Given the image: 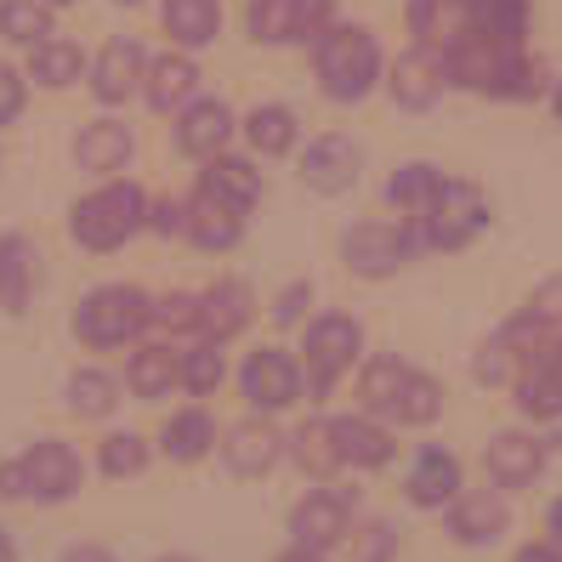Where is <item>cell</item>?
I'll return each instance as SVG.
<instances>
[{
	"mask_svg": "<svg viewBox=\"0 0 562 562\" xmlns=\"http://www.w3.org/2000/svg\"><path fill=\"white\" fill-rule=\"evenodd\" d=\"M188 239L200 250H234L245 239V211L211 200V193H193L188 200Z\"/></svg>",
	"mask_w": 562,
	"mask_h": 562,
	"instance_id": "7402d4cb",
	"label": "cell"
},
{
	"mask_svg": "<svg viewBox=\"0 0 562 562\" xmlns=\"http://www.w3.org/2000/svg\"><path fill=\"white\" fill-rule=\"evenodd\" d=\"M211 443H216V426H211L205 409H182V415L165 420V432H159V449L171 460H182V467H193Z\"/></svg>",
	"mask_w": 562,
	"mask_h": 562,
	"instance_id": "d6a6232c",
	"label": "cell"
},
{
	"mask_svg": "<svg viewBox=\"0 0 562 562\" xmlns=\"http://www.w3.org/2000/svg\"><path fill=\"white\" fill-rule=\"evenodd\" d=\"M97 460H103L109 477H137V472L148 467V443H143L137 432H109V438H103V454H97Z\"/></svg>",
	"mask_w": 562,
	"mask_h": 562,
	"instance_id": "60d3db41",
	"label": "cell"
},
{
	"mask_svg": "<svg viewBox=\"0 0 562 562\" xmlns=\"http://www.w3.org/2000/svg\"><path fill=\"white\" fill-rule=\"evenodd\" d=\"M404 488H409V501L420 506V512H438V506H454L460 494V460L449 454V449H420L415 454V467H409V477H404Z\"/></svg>",
	"mask_w": 562,
	"mask_h": 562,
	"instance_id": "ac0fdd59",
	"label": "cell"
},
{
	"mask_svg": "<svg viewBox=\"0 0 562 562\" xmlns=\"http://www.w3.org/2000/svg\"><path fill=\"white\" fill-rule=\"evenodd\" d=\"M347 528H352V494L347 488H307L302 501H295V512H290V535H295V546H307V551L341 546Z\"/></svg>",
	"mask_w": 562,
	"mask_h": 562,
	"instance_id": "30bf717a",
	"label": "cell"
},
{
	"mask_svg": "<svg viewBox=\"0 0 562 562\" xmlns=\"http://www.w3.org/2000/svg\"><path fill=\"white\" fill-rule=\"evenodd\" d=\"M443 86H449V69H443V57L426 52V46L404 52L398 63H392V80H386V91H392L398 109H432L443 97Z\"/></svg>",
	"mask_w": 562,
	"mask_h": 562,
	"instance_id": "5bb4252c",
	"label": "cell"
},
{
	"mask_svg": "<svg viewBox=\"0 0 562 562\" xmlns=\"http://www.w3.org/2000/svg\"><path fill=\"white\" fill-rule=\"evenodd\" d=\"M120 7H137V0H120Z\"/></svg>",
	"mask_w": 562,
	"mask_h": 562,
	"instance_id": "680465c9",
	"label": "cell"
},
{
	"mask_svg": "<svg viewBox=\"0 0 562 562\" xmlns=\"http://www.w3.org/2000/svg\"><path fill=\"white\" fill-rule=\"evenodd\" d=\"M409 227L420 234L426 250H467L483 227H488V200H483V188L449 177L443 193L432 200V211H426L420 222H409Z\"/></svg>",
	"mask_w": 562,
	"mask_h": 562,
	"instance_id": "5b68a950",
	"label": "cell"
},
{
	"mask_svg": "<svg viewBox=\"0 0 562 562\" xmlns=\"http://www.w3.org/2000/svg\"><path fill=\"white\" fill-rule=\"evenodd\" d=\"M148 227L154 234H188V205L182 200H154L148 205Z\"/></svg>",
	"mask_w": 562,
	"mask_h": 562,
	"instance_id": "7dc6e473",
	"label": "cell"
},
{
	"mask_svg": "<svg viewBox=\"0 0 562 562\" xmlns=\"http://www.w3.org/2000/svg\"><path fill=\"white\" fill-rule=\"evenodd\" d=\"M483 472H488V483L501 488V494H512V488H528L540 472H546V443L535 438V432H494L488 443H483Z\"/></svg>",
	"mask_w": 562,
	"mask_h": 562,
	"instance_id": "8fae6325",
	"label": "cell"
},
{
	"mask_svg": "<svg viewBox=\"0 0 562 562\" xmlns=\"http://www.w3.org/2000/svg\"><path fill=\"white\" fill-rule=\"evenodd\" d=\"M193 91H200V69H193V57H182V52L154 57V69H148V109L154 114L182 109Z\"/></svg>",
	"mask_w": 562,
	"mask_h": 562,
	"instance_id": "4316f807",
	"label": "cell"
},
{
	"mask_svg": "<svg viewBox=\"0 0 562 562\" xmlns=\"http://www.w3.org/2000/svg\"><path fill=\"white\" fill-rule=\"evenodd\" d=\"M131 125L120 120H91L80 137H75V159H80V171H97V177H114L125 171V159H131Z\"/></svg>",
	"mask_w": 562,
	"mask_h": 562,
	"instance_id": "ffe728a7",
	"label": "cell"
},
{
	"mask_svg": "<svg viewBox=\"0 0 562 562\" xmlns=\"http://www.w3.org/2000/svg\"><path fill=\"white\" fill-rule=\"evenodd\" d=\"M295 467H302L307 477H336L341 472V449H336V420H307V426H295Z\"/></svg>",
	"mask_w": 562,
	"mask_h": 562,
	"instance_id": "1f68e13d",
	"label": "cell"
},
{
	"mask_svg": "<svg viewBox=\"0 0 562 562\" xmlns=\"http://www.w3.org/2000/svg\"><path fill=\"white\" fill-rule=\"evenodd\" d=\"M143 324H154V302L137 284H97L75 307V336L91 347H125Z\"/></svg>",
	"mask_w": 562,
	"mask_h": 562,
	"instance_id": "277c9868",
	"label": "cell"
},
{
	"mask_svg": "<svg viewBox=\"0 0 562 562\" xmlns=\"http://www.w3.org/2000/svg\"><path fill=\"white\" fill-rule=\"evenodd\" d=\"M443 415V386L432 381V375H409V386H404V398H398V415L392 420H404V426H432Z\"/></svg>",
	"mask_w": 562,
	"mask_h": 562,
	"instance_id": "f35d334b",
	"label": "cell"
},
{
	"mask_svg": "<svg viewBox=\"0 0 562 562\" xmlns=\"http://www.w3.org/2000/svg\"><path fill=\"white\" fill-rule=\"evenodd\" d=\"M302 182L313 193H347L358 182V143L352 137H313L307 154H302Z\"/></svg>",
	"mask_w": 562,
	"mask_h": 562,
	"instance_id": "e0dca14e",
	"label": "cell"
},
{
	"mask_svg": "<svg viewBox=\"0 0 562 562\" xmlns=\"http://www.w3.org/2000/svg\"><path fill=\"white\" fill-rule=\"evenodd\" d=\"M200 193H211V200L234 205V211H250L261 200V171L250 159H239V154H216L200 171Z\"/></svg>",
	"mask_w": 562,
	"mask_h": 562,
	"instance_id": "44dd1931",
	"label": "cell"
},
{
	"mask_svg": "<svg viewBox=\"0 0 562 562\" xmlns=\"http://www.w3.org/2000/svg\"><path fill=\"white\" fill-rule=\"evenodd\" d=\"M250 324V284L239 279H222L205 290V336L222 347L227 336H239V329Z\"/></svg>",
	"mask_w": 562,
	"mask_h": 562,
	"instance_id": "4dcf8cb0",
	"label": "cell"
},
{
	"mask_svg": "<svg viewBox=\"0 0 562 562\" xmlns=\"http://www.w3.org/2000/svg\"><path fill=\"white\" fill-rule=\"evenodd\" d=\"M0 562H12V535L0 528Z\"/></svg>",
	"mask_w": 562,
	"mask_h": 562,
	"instance_id": "db71d44e",
	"label": "cell"
},
{
	"mask_svg": "<svg viewBox=\"0 0 562 562\" xmlns=\"http://www.w3.org/2000/svg\"><path fill=\"white\" fill-rule=\"evenodd\" d=\"M336 449H341V467H358V472H375L392 460V432L375 420V415H341L336 420Z\"/></svg>",
	"mask_w": 562,
	"mask_h": 562,
	"instance_id": "d6986e66",
	"label": "cell"
},
{
	"mask_svg": "<svg viewBox=\"0 0 562 562\" xmlns=\"http://www.w3.org/2000/svg\"><path fill=\"white\" fill-rule=\"evenodd\" d=\"M279 454H284V438L268 426V415H250V420H239V426H227V438H222V460H227L239 477L273 472Z\"/></svg>",
	"mask_w": 562,
	"mask_h": 562,
	"instance_id": "2e32d148",
	"label": "cell"
},
{
	"mask_svg": "<svg viewBox=\"0 0 562 562\" xmlns=\"http://www.w3.org/2000/svg\"><path fill=\"white\" fill-rule=\"evenodd\" d=\"M506 528H512V512H506V494H501V488H467V494L449 506V535H454L460 546H472V551L501 546Z\"/></svg>",
	"mask_w": 562,
	"mask_h": 562,
	"instance_id": "7c38bea8",
	"label": "cell"
},
{
	"mask_svg": "<svg viewBox=\"0 0 562 562\" xmlns=\"http://www.w3.org/2000/svg\"><path fill=\"white\" fill-rule=\"evenodd\" d=\"M409 363L404 358H370L363 363V375H358V398H363V415H398V398H404V386H409Z\"/></svg>",
	"mask_w": 562,
	"mask_h": 562,
	"instance_id": "d4e9b609",
	"label": "cell"
},
{
	"mask_svg": "<svg viewBox=\"0 0 562 562\" xmlns=\"http://www.w3.org/2000/svg\"><path fill=\"white\" fill-rule=\"evenodd\" d=\"M358 352H363V329H358V318H347V313H324V318L307 324L302 370H307V392H313V398H324V392L352 370Z\"/></svg>",
	"mask_w": 562,
	"mask_h": 562,
	"instance_id": "8992f818",
	"label": "cell"
},
{
	"mask_svg": "<svg viewBox=\"0 0 562 562\" xmlns=\"http://www.w3.org/2000/svg\"><path fill=\"white\" fill-rule=\"evenodd\" d=\"M182 386L188 392H216L222 386V347L216 341H200L182 352Z\"/></svg>",
	"mask_w": 562,
	"mask_h": 562,
	"instance_id": "b9f144b4",
	"label": "cell"
},
{
	"mask_svg": "<svg viewBox=\"0 0 562 562\" xmlns=\"http://www.w3.org/2000/svg\"><path fill=\"white\" fill-rule=\"evenodd\" d=\"M273 562H324V551H307V546H290V551H279Z\"/></svg>",
	"mask_w": 562,
	"mask_h": 562,
	"instance_id": "f5cc1de1",
	"label": "cell"
},
{
	"mask_svg": "<svg viewBox=\"0 0 562 562\" xmlns=\"http://www.w3.org/2000/svg\"><path fill=\"white\" fill-rule=\"evenodd\" d=\"M29 290H35V245H29L23 234H7L0 239V307L23 313Z\"/></svg>",
	"mask_w": 562,
	"mask_h": 562,
	"instance_id": "f1b7e54d",
	"label": "cell"
},
{
	"mask_svg": "<svg viewBox=\"0 0 562 562\" xmlns=\"http://www.w3.org/2000/svg\"><path fill=\"white\" fill-rule=\"evenodd\" d=\"M522 318L535 324V329H546V336H562V279H546L535 295H528Z\"/></svg>",
	"mask_w": 562,
	"mask_h": 562,
	"instance_id": "ee69618b",
	"label": "cell"
},
{
	"mask_svg": "<svg viewBox=\"0 0 562 562\" xmlns=\"http://www.w3.org/2000/svg\"><path fill=\"white\" fill-rule=\"evenodd\" d=\"M23 114V75L12 69V63H0V125Z\"/></svg>",
	"mask_w": 562,
	"mask_h": 562,
	"instance_id": "c3c4849f",
	"label": "cell"
},
{
	"mask_svg": "<svg viewBox=\"0 0 562 562\" xmlns=\"http://www.w3.org/2000/svg\"><path fill=\"white\" fill-rule=\"evenodd\" d=\"M512 363H522V358H517V347L506 341V329H501L494 341H483V347H477L472 375H477L483 386H501V381H512Z\"/></svg>",
	"mask_w": 562,
	"mask_h": 562,
	"instance_id": "7bdbcfd3",
	"label": "cell"
},
{
	"mask_svg": "<svg viewBox=\"0 0 562 562\" xmlns=\"http://www.w3.org/2000/svg\"><path fill=\"white\" fill-rule=\"evenodd\" d=\"M46 7H69V0H46Z\"/></svg>",
	"mask_w": 562,
	"mask_h": 562,
	"instance_id": "6f0895ef",
	"label": "cell"
},
{
	"mask_svg": "<svg viewBox=\"0 0 562 562\" xmlns=\"http://www.w3.org/2000/svg\"><path fill=\"white\" fill-rule=\"evenodd\" d=\"M409 29L426 52L443 57L467 35H477V18H472V0H409Z\"/></svg>",
	"mask_w": 562,
	"mask_h": 562,
	"instance_id": "4fadbf2b",
	"label": "cell"
},
{
	"mask_svg": "<svg viewBox=\"0 0 562 562\" xmlns=\"http://www.w3.org/2000/svg\"><path fill=\"white\" fill-rule=\"evenodd\" d=\"M517 409L535 420V426L562 420V370L551 363V347L535 363H522V375H517Z\"/></svg>",
	"mask_w": 562,
	"mask_h": 562,
	"instance_id": "603a6c76",
	"label": "cell"
},
{
	"mask_svg": "<svg viewBox=\"0 0 562 562\" xmlns=\"http://www.w3.org/2000/svg\"><path fill=\"white\" fill-rule=\"evenodd\" d=\"M63 562H114L103 546H69V551H63Z\"/></svg>",
	"mask_w": 562,
	"mask_h": 562,
	"instance_id": "f907efd6",
	"label": "cell"
},
{
	"mask_svg": "<svg viewBox=\"0 0 562 562\" xmlns=\"http://www.w3.org/2000/svg\"><path fill=\"white\" fill-rule=\"evenodd\" d=\"M80 488V454L63 438H41L23 454L0 460V501H41V506H63Z\"/></svg>",
	"mask_w": 562,
	"mask_h": 562,
	"instance_id": "6da1fadb",
	"label": "cell"
},
{
	"mask_svg": "<svg viewBox=\"0 0 562 562\" xmlns=\"http://www.w3.org/2000/svg\"><path fill=\"white\" fill-rule=\"evenodd\" d=\"M227 137H234V109L222 103V97H200V103H188L182 120H177V148L188 159H216L227 148Z\"/></svg>",
	"mask_w": 562,
	"mask_h": 562,
	"instance_id": "9a60e30c",
	"label": "cell"
},
{
	"mask_svg": "<svg viewBox=\"0 0 562 562\" xmlns=\"http://www.w3.org/2000/svg\"><path fill=\"white\" fill-rule=\"evenodd\" d=\"M512 562H562V551H557L551 540H535V546H522Z\"/></svg>",
	"mask_w": 562,
	"mask_h": 562,
	"instance_id": "681fc988",
	"label": "cell"
},
{
	"mask_svg": "<svg viewBox=\"0 0 562 562\" xmlns=\"http://www.w3.org/2000/svg\"><path fill=\"white\" fill-rule=\"evenodd\" d=\"M159 23L177 46H211L222 35V7L216 0H165Z\"/></svg>",
	"mask_w": 562,
	"mask_h": 562,
	"instance_id": "83f0119b",
	"label": "cell"
},
{
	"mask_svg": "<svg viewBox=\"0 0 562 562\" xmlns=\"http://www.w3.org/2000/svg\"><path fill=\"white\" fill-rule=\"evenodd\" d=\"M137 227H148V193L137 182H109L69 211V234L86 250H120Z\"/></svg>",
	"mask_w": 562,
	"mask_h": 562,
	"instance_id": "3957f363",
	"label": "cell"
},
{
	"mask_svg": "<svg viewBox=\"0 0 562 562\" xmlns=\"http://www.w3.org/2000/svg\"><path fill=\"white\" fill-rule=\"evenodd\" d=\"M313 63H318V86L336 97V103H358L381 75V46L363 23H329Z\"/></svg>",
	"mask_w": 562,
	"mask_h": 562,
	"instance_id": "7a4b0ae2",
	"label": "cell"
},
{
	"mask_svg": "<svg viewBox=\"0 0 562 562\" xmlns=\"http://www.w3.org/2000/svg\"><path fill=\"white\" fill-rule=\"evenodd\" d=\"M420 250V234L409 222H358L341 234V256H347V268L358 279H386V273H398L404 261Z\"/></svg>",
	"mask_w": 562,
	"mask_h": 562,
	"instance_id": "52a82bcc",
	"label": "cell"
},
{
	"mask_svg": "<svg viewBox=\"0 0 562 562\" xmlns=\"http://www.w3.org/2000/svg\"><path fill=\"white\" fill-rule=\"evenodd\" d=\"M80 46L75 41H41L35 52H29V75H35L41 86H52V91H63V86H75L80 80Z\"/></svg>",
	"mask_w": 562,
	"mask_h": 562,
	"instance_id": "8d00e7d4",
	"label": "cell"
},
{
	"mask_svg": "<svg viewBox=\"0 0 562 562\" xmlns=\"http://www.w3.org/2000/svg\"><path fill=\"white\" fill-rule=\"evenodd\" d=\"M329 18H336V0H250V7H245L250 41H261V46L324 41Z\"/></svg>",
	"mask_w": 562,
	"mask_h": 562,
	"instance_id": "ba28073f",
	"label": "cell"
},
{
	"mask_svg": "<svg viewBox=\"0 0 562 562\" xmlns=\"http://www.w3.org/2000/svg\"><path fill=\"white\" fill-rule=\"evenodd\" d=\"M125 381H131L137 398H165L171 386H182V352H171V347H137V352H131Z\"/></svg>",
	"mask_w": 562,
	"mask_h": 562,
	"instance_id": "f546056e",
	"label": "cell"
},
{
	"mask_svg": "<svg viewBox=\"0 0 562 562\" xmlns=\"http://www.w3.org/2000/svg\"><path fill=\"white\" fill-rule=\"evenodd\" d=\"M392 551H398V535H392V522H370L358 535V562H386Z\"/></svg>",
	"mask_w": 562,
	"mask_h": 562,
	"instance_id": "bcb514c9",
	"label": "cell"
},
{
	"mask_svg": "<svg viewBox=\"0 0 562 562\" xmlns=\"http://www.w3.org/2000/svg\"><path fill=\"white\" fill-rule=\"evenodd\" d=\"M245 137H250V148L256 154H290L295 148V114L284 109V103H256L250 114H245Z\"/></svg>",
	"mask_w": 562,
	"mask_h": 562,
	"instance_id": "836d02e7",
	"label": "cell"
},
{
	"mask_svg": "<svg viewBox=\"0 0 562 562\" xmlns=\"http://www.w3.org/2000/svg\"><path fill=\"white\" fill-rule=\"evenodd\" d=\"M159 562H193V557H182V551H171V557H159Z\"/></svg>",
	"mask_w": 562,
	"mask_h": 562,
	"instance_id": "9f6ffc18",
	"label": "cell"
},
{
	"mask_svg": "<svg viewBox=\"0 0 562 562\" xmlns=\"http://www.w3.org/2000/svg\"><path fill=\"white\" fill-rule=\"evenodd\" d=\"M307 307H313V284L295 279V284H284V290L273 295V324H295Z\"/></svg>",
	"mask_w": 562,
	"mask_h": 562,
	"instance_id": "f6af8a7d",
	"label": "cell"
},
{
	"mask_svg": "<svg viewBox=\"0 0 562 562\" xmlns=\"http://www.w3.org/2000/svg\"><path fill=\"white\" fill-rule=\"evenodd\" d=\"M443 171L438 165H426V159H409V165H398L392 171V182H386V205H398L404 211V222H420L426 211H432V200L443 193Z\"/></svg>",
	"mask_w": 562,
	"mask_h": 562,
	"instance_id": "cb8c5ba5",
	"label": "cell"
},
{
	"mask_svg": "<svg viewBox=\"0 0 562 562\" xmlns=\"http://www.w3.org/2000/svg\"><path fill=\"white\" fill-rule=\"evenodd\" d=\"M154 324L171 329V336H188V329H205V295H165V302H154Z\"/></svg>",
	"mask_w": 562,
	"mask_h": 562,
	"instance_id": "ab89813d",
	"label": "cell"
},
{
	"mask_svg": "<svg viewBox=\"0 0 562 562\" xmlns=\"http://www.w3.org/2000/svg\"><path fill=\"white\" fill-rule=\"evenodd\" d=\"M551 109H557V120H562V80H557V91H551Z\"/></svg>",
	"mask_w": 562,
	"mask_h": 562,
	"instance_id": "11a10c76",
	"label": "cell"
},
{
	"mask_svg": "<svg viewBox=\"0 0 562 562\" xmlns=\"http://www.w3.org/2000/svg\"><path fill=\"white\" fill-rule=\"evenodd\" d=\"M472 18H477V35L488 41L522 46L528 35V0H472Z\"/></svg>",
	"mask_w": 562,
	"mask_h": 562,
	"instance_id": "74e56055",
	"label": "cell"
},
{
	"mask_svg": "<svg viewBox=\"0 0 562 562\" xmlns=\"http://www.w3.org/2000/svg\"><path fill=\"white\" fill-rule=\"evenodd\" d=\"M143 80H148L143 46L137 41H109L103 57H97V97H103V103H125Z\"/></svg>",
	"mask_w": 562,
	"mask_h": 562,
	"instance_id": "484cf974",
	"label": "cell"
},
{
	"mask_svg": "<svg viewBox=\"0 0 562 562\" xmlns=\"http://www.w3.org/2000/svg\"><path fill=\"white\" fill-rule=\"evenodd\" d=\"M63 392H69V409H75L80 420H103V415L120 404V381H114L109 370H75Z\"/></svg>",
	"mask_w": 562,
	"mask_h": 562,
	"instance_id": "e575fe53",
	"label": "cell"
},
{
	"mask_svg": "<svg viewBox=\"0 0 562 562\" xmlns=\"http://www.w3.org/2000/svg\"><path fill=\"white\" fill-rule=\"evenodd\" d=\"M239 392L256 415H279L302 398V363H295L284 347H256L239 370Z\"/></svg>",
	"mask_w": 562,
	"mask_h": 562,
	"instance_id": "9c48e42d",
	"label": "cell"
},
{
	"mask_svg": "<svg viewBox=\"0 0 562 562\" xmlns=\"http://www.w3.org/2000/svg\"><path fill=\"white\" fill-rule=\"evenodd\" d=\"M0 35L35 52L41 41H52V7L46 0H0Z\"/></svg>",
	"mask_w": 562,
	"mask_h": 562,
	"instance_id": "d590c367",
	"label": "cell"
},
{
	"mask_svg": "<svg viewBox=\"0 0 562 562\" xmlns=\"http://www.w3.org/2000/svg\"><path fill=\"white\" fill-rule=\"evenodd\" d=\"M546 535H551V546L562 551V501H551V512H546Z\"/></svg>",
	"mask_w": 562,
	"mask_h": 562,
	"instance_id": "816d5d0a",
	"label": "cell"
}]
</instances>
